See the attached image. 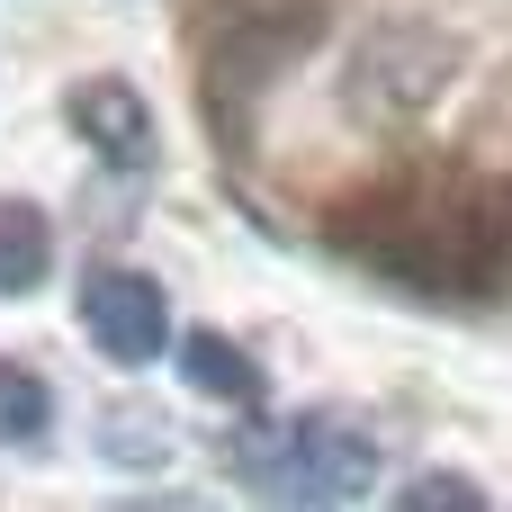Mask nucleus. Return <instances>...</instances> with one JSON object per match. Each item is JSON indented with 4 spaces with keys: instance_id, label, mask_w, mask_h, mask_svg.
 <instances>
[{
    "instance_id": "f257e3e1",
    "label": "nucleus",
    "mask_w": 512,
    "mask_h": 512,
    "mask_svg": "<svg viewBox=\"0 0 512 512\" xmlns=\"http://www.w3.org/2000/svg\"><path fill=\"white\" fill-rule=\"evenodd\" d=\"M324 243L396 297L504 306L512 297V171L396 162L324 216Z\"/></svg>"
},
{
    "instance_id": "f03ea898",
    "label": "nucleus",
    "mask_w": 512,
    "mask_h": 512,
    "mask_svg": "<svg viewBox=\"0 0 512 512\" xmlns=\"http://www.w3.org/2000/svg\"><path fill=\"white\" fill-rule=\"evenodd\" d=\"M234 486L279 495V504H360L378 486V441L342 414H279L225 441Z\"/></svg>"
},
{
    "instance_id": "7ed1b4c3",
    "label": "nucleus",
    "mask_w": 512,
    "mask_h": 512,
    "mask_svg": "<svg viewBox=\"0 0 512 512\" xmlns=\"http://www.w3.org/2000/svg\"><path fill=\"white\" fill-rule=\"evenodd\" d=\"M324 36V0H216L207 9V117L234 135V99L252 108L306 45Z\"/></svg>"
},
{
    "instance_id": "20e7f679",
    "label": "nucleus",
    "mask_w": 512,
    "mask_h": 512,
    "mask_svg": "<svg viewBox=\"0 0 512 512\" xmlns=\"http://www.w3.org/2000/svg\"><path fill=\"white\" fill-rule=\"evenodd\" d=\"M459 72V45L423 18H387L351 45V72H342V108L360 126H414Z\"/></svg>"
},
{
    "instance_id": "39448f33",
    "label": "nucleus",
    "mask_w": 512,
    "mask_h": 512,
    "mask_svg": "<svg viewBox=\"0 0 512 512\" xmlns=\"http://www.w3.org/2000/svg\"><path fill=\"white\" fill-rule=\"evenodd\" d=\"M81 333H90L99 360H117V369H153V360L171 351V288H162L153 270L108 261V270L81 279Z\"/></svg>"
},
{
    "instance_id": "423d86ee",
    "label": "nucleus",
    "mask_w": 512,
    "mask_h": 512,
    "mask_svg": "<svg viewBox=\"0 0 512 512\" xmlns=\"http://www.w3.org/2000/svg\"><path fill=\"white\" fill-rule=\"evenodd\" d=\"M63 126L108 162V171H153V108H144V90L135 81H117V72H90V81H72L63 90Z\"/></svg>"
},
{
    "instance_id": "0eeeda50",
    "label": "nucleus",
    "mask_w": 512,
    "mask_h": 512,
    "mask_svg": "<svg viewBox=\"0 0 512 512\" xmlns=\"http://www.w3.org/2000/svg\"><path fill=\"white\" fill-rule=\"evenodd\" d=\"M54 279V225L27 198H0V297H36Z\"/></svg>"
},
{
    "instance_id": "6e6552de",
    "label": "nucleus",
    "mask_w": 512,
    "mask_h": 512,
    "mask_svg": "<svg viewBox=\"0 0 512 512\" xmlns=\"http://www.w3.org/2000/svg\"><path fill=\"white\" fill-rule=\"evenodd\" d=\"M180 378L198 387V396H216V405H261V369H252V351H234L225 333H180Z\"/></svg>"
},
{
    "instance_id": "1a4fd4ad",
    "label": "nucleus",
    "mask_w": 512,
    "mask_h": 512,
    "mask_svg": "<svg viewBox=\"0 0 512 512\" xmlns=\"http://www.w3.org/2000/svg\"><path fill=\"white\" fill-rule=\"evenodd\" d=\"M54 432V387L27 360H0V450H27Z\"/></svg>"
},
{
    "instance_id": "9d476101",
    "label": "nucleus",
    "mask_w": 512,
    "mask_h": 512,
    "mask_svg": "<svg viewBox=\"0 0 512 512\" xmlns=\"http://www.w3.org/2000/svg\"><path fill=\"white\" fill-rule=\"evenodd\" d=\"M477 504H486V486L477 477H450V468H432V477L405 486V512H477Z\"/></svg>"
}]
</instances>
